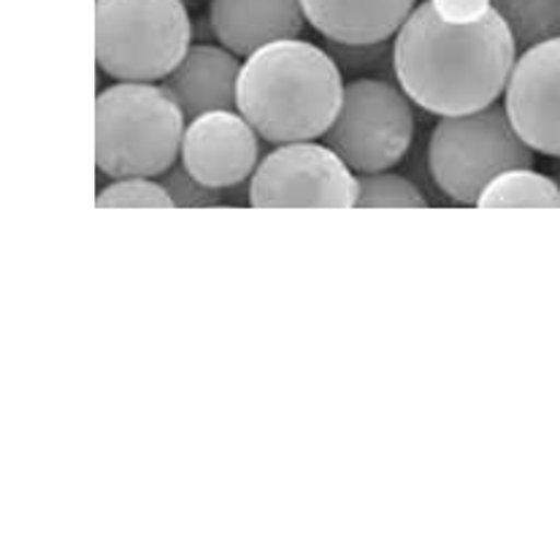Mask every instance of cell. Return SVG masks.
Returning <instances> with one entry per match:
<instances>
[{
	"label": "cell",
	"instance_id": "cell-18",
	"mask_svg": "<svg viewBox=\"0 0 560 560\" xmlns=\"http://www.w3.org/2000/svg\"><path fill=\"white\" fill-rule=\"evenodd\" d=\"M163 187L168 190V196L174 198V206L182 209H209V206H220V190L198 182L190 171L182 163L171 165L163 174Z\"/></svg>",
	"mask_w": 560,
	"mask_h": 560
},
{
	"label": "cell",
	"instance_id": "cell-6",
	"mask_svg": "<svg viewBox=\"0 0 560 560\" xmlns=\"http://www.w3.org/2000/svg\"><path fill=\"white\" fill-rule=\"evenodd\" d=\"M415 141V112L398 82L355 79L323 144L339 154L355 174H380L401 163Z\"/></svg>",
	"mask_w": 560,
	"mask_h": 560
},
{
	"label": "cell",
	"instance_id": "cell-11",
	"mask_svg": "<svg viewBox=\"0 0 560 560\" xmlns=\"http://www.w3.org/2000/svg\"><path fill=\"white\" fill-rule=\"evenodd\" d=\"M242 57L225 47L192 44L185 60L163 79V88L179 103L187 119L201 114L236 108V84L242 73Z\"/></svg>",
	"mask_w": 560,
	"mask_h": 560
},
{
	"label": "cell",
	"instance_id": "cell-5",
	"mask_svg": "<svg viewBox=\"0 0 560 560\" xmlns=\"http://www.w3.org/2000/svg\"><path fill=\"white\" fill-rule=\"evenodd\" d=\"M536 152L520 139L504 103L460 117H439L428 144L431 176L455 203L477 206L485 187L512 168H534Z\"/></svg>",
	"mask_w": 560,
	"mask_h": 560
},
{
	"label": "cell",
	"instance_id": "cell-8",
	"mask_svg": "<svg viewBox=\"0 0 560 560\" xmlns=\"http://www.w3.org/2000/svg\"><path fill=\"white\" fill-rule=\"evenodd\" d=\"M504 108L530 150L560 158V38L523 49L504 90Z\"/></svg>",
	"mask_w": 560,
	"mask_h": 560
},
{
	"label": "cell",
	"instance_id": "cell-9",
	"mask_svg": "<svg viewBox=\"0 0 560 560\" xmlns=\"http://www.w3.org/2000/svg\"><path fill=\"white\" fill-rule=\"evenodd\" d=\"M179 163L214 190L236 187L260 165V133L233 108L201 114L185 128Z\"/></svg>",
	"mask_w": 560,
	"mask_h": 560
},
{
	"label": "cell",
	"instance_id": "cell-19",
	"mask_svg": "<svg viewBox=\"0 0 560 560\" xmlns=\"http://www.w3.org/2000/svg\"><path fill=\"white\" fill-rule=\"evenodd\" d=\"M439 16L455 25H468V22H479L493 11V0H431Z\"/></svg>",
	"mask_w": 560,
	"mask_h": 560
},
{
	"label": "cell",
	"instance_id": "cell-14",
	"mask_svg": "<svg viewBox=\"0 0 560 560\" xmlns=\"http://www.w3.org/2000/svg\"><path fill=\"white\" fill-rule=\"evenodd\" d=\"M520 49L560 38V0H493Z\"/></svg>",
	"mask_w": 560,
	"mask_h": 560
},
{
	"label": "cell",
	"instance_id": "cell-17",
	"mask_svg": "<svg viewBox=\"0 0 560 560\" xmlns=\"http://www.w3.org/2000/svg\"><path fill=\"white\" fill-rule=\"evenodd\" d=\"M98 209H171L174 198L150 176L114 179L98 192Z\"/></svg>",
	"mask_w": 560,
	"mask_h": 560
},
{
	"label": "cell",
	"instance_id": "cell-1",
	"mask_svg": "<svg viewBox=\"0 0 560 560\" xmlns=\"http://www.w3.org/2000/svg\"><path fill=\"white\" fill-rule=\"evenodd\" d=\"M517 42L499 11L455 25L431 0L417 3L393 38L398 88L436 117H460L499 103L517 62Z\"/></svg>",
	"mask_w": 560,
	"mask_h": 560
},
{
	"label": "cell",
	"instance_id": "cell-7",
	"mask_svg": "<svg viewBox=\"0 0 560 560\" xmlns=\"http://www.w3.org/2000/svg\"><path fill=\"white\" fill-rule=\"evenodd\" d=\"M255 209H352L358 176L328 144H277L249 179Z\"/></svg>",
	"mask_w": 560,
	"mask_h": 560
},
{
	"label": "cell",
	"instance_id": "cell-2",
	"mask_svg": "<svg viewBox=\"0 0 560 560\" xmlns=\"http://www.w3.org/2000/svg\"><path fill=\"white\" fill-rule=\"evenodd\" d=\"M345 88L328 51L304 38H284L244 57L236 112L273 147L314 141L334 125Z\"/></svg>",
	"mask_w": 560,
	"mask_h": 560
},
{
	"label": "cell",
	"instance_id": "cell-15",
	"mask_svg": "<svg viewBox=\"0 0 560 560\" xmlns=\"http://www.w3.org/2000/svg\"><path fill=\"white\" fill-rule=\"evenodd\" d=\"M325 51L336 60L345 82H355V79H385V82H396L393 38L371 44H345L325 38Z\"/></svg>",
	"mask_w": 560,
	"mask_h": 560
},
{
	"label": "cell",
	"instance_id": "cell-16",
	"mask_svg": "<svg viewBox=\"0 0 560 560\" xmlns=\"http://www.w3.org/2000/svg\"><path fill=\"white\" fill-rule=\"evenodd\" d=\"M425 209L428 201L407 176L380 171L358 174V209Z\"/></svg>",
	"mask_w": 560,
	"mask_h": 560
},
{
	"label": "cell",
	"instance_id": "cell-13",
	"mask_svg": "<svg viewBox=\"0 0 560 560\" xmlns=\"http://www.w3.org/2000/svg\"><path fill=\"white\" fill-rule=\"evenodd\" d=\"M479 209H560V187L534 168L495 176L477 201Z\"/></svg>",
	"mask_w": 560,
	"mask_h": 560
},
{
	"label": "cell",
	"instance_id": "cell-4",
	"mask_svg": "<svg viewBox=\"0 0 560 560\" xmlns=\"http://www.w3.org/2000/svg\"><path fill=\"white\" fill-rule=\"evenodd\" d=\"M192 33L182 0H95V62L117 82H163Z\"/></svg>",
	"mask_w": 560,
	"mask_h": 560
},
{
	"label": "cell",
	"instance_id": "cell-3",
	"mask_svg": "<svg viewBox=\"0 0 560 560\" xmlns=\"http://www.w3.org/2000/svg\"><path fill=\"white\" fill-rule=\"evenodd\" d=\"M185 119L163 84L106 88L95 101V165L108 179L163 176L179 160Z\"/></svg>",
	"mask_w": 560,
	"mask_h": 560
},
{
	"label": "cell",
	"instance_id": "cell-10",
	"mask_svg": "<svg viewBox=\"0 0 560 560\" xmlns=\"http://www.w3.org/2000/svg\"><path fill=\"white\" fill-rule=\"evenodd\" d=\"M308 20L301 0H211L209 27L220 47L249 57L266 44L301 38Z\"/></svg>",
	"mask_w": 560,
	"mask_h": 560
},
{
	"label": "cell",
	"instance_id": "cell-12",
	"mask_svg": "<svg viewBox=\"0 0 560 560\" xmlns=\"http://www.w3.org/2000/svg\"><path fill=\"white\" fill-rule=\"evenodd\" d=\"M308 25L328 42L371 44L396 38L417 0H301Z\"/></svg>",
	"mask_w": 560,
	"mask_h": 560
}]
</instances>
